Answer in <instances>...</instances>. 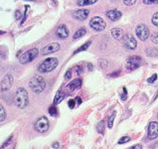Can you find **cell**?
Instances as JSON below:
<instances>
[{
  "label": "cell",
  "mask_w": 158,
  "mask_h": 149,
  "mask_svg": "<svg viewBox=\"0 0 158 149\" xmlns=\"http://www.w3.org/2000/svg\"><path fill=\"white\" fill-rule=\"evenodd\" d=\"M29 103V97L24 87H19L14 96V104L19 108H25Z\"/></svg>",
  "instance_id": "obj_1"
},
{
  "label": "cell",
  "mask_w": 158,
  "mask_h": 149,
  "mask_svg": "<svg viewBox=\"0 0 158 149\" xmlns=\"http://www.w3.org/2000/svg\"><path fill=\"white\" fill-rule=\"evenodd\" d=\"M29 87L32 90L33 93L40 94L45 90L46 87V82L44 80V78L40 76H34L29 82Z\"/></svg>",
  "instance_id": "obj_2"
},
{
  "label": "cell",
  "mask_w": 158,
  "mask_h": 149,
  "mask_svg": "<svg viewBox=\"0 0 158 149\" xmlns=\"http://www.w3.org/2000/svg\"><path fill=\"white\" fill-rule=\"evenodd\" d=\"M58 59L57 58H54V57H51V58H48L46 60H44L42 63L40 64L39 67H38V71L40 73H49V72H52L53 70H55L58 66Z\"/></svg>",
  "instance_id": "obj_3"
},
{
  "label": "cell",
  "mask_w": 158,
  "mask_h": 149,
  "mask_svg": "<svg viewBox=\"0 0 158 149\" xmlns=\"http://www.w3.org/2000/svg\"><path fill=\"white\" fill-rule=\"evenodd\" d=\"M90 26L95 30V31L102 32L105 29L106 23L104 21V19H102V17L95 16L90 20Z\"/></svg>",
  "instance_id": "obj_4"
},
{
  "label": "cell",
  "mask_w": 158,
  "mask_h": 149,
  "mask_svg": "<svg viewBox=\"0 0 158 149\" xmlns=\"http://www.w3.org/2000/svg\"><path fill=\"white\" fill-rule=\"evenodd\" d=\"M37 56H38V49H36V48L30 49L28 51H26L24 54H22V56H20L19 62H20V64H23L24 65V64L32 62Z\"/></svg>",
  "instance_id": "obj_5"
},
{
  "label": "cell",
  "mask_w": 158,
  "mask_h": 149,
  "mask_svg": "<svg viewBox=\"0 0 158 149\" xmlns=\"http://www.w3.org/2000/svg\"><path fill=\"white\" fill-rule=\"evenodd\" d=\"M34 127L39 133H46L49 129V120L46 116H41L35 122Z\"/></svg>",
  "instance_id": "obj_6"
},
{
  "label": "cell",
  "mask_w": 158,
  "mask_h": 149,
  "mask_svg": "<svg viewBox=\"0 0 158 149\" xmlns=\"http://www.w3.org/2000/svg\"><path fill=\"white\" fill-rule=\"evenodd\" d=\"M121 42H122V45L124 46V48L128 50H135L137 47L136 40L131 34H125V35H123Z\"/></svg>",
  "instance_id": "obj_7"
},
{
  "label": "cell",
  "mask_w": 158,
  "mask_h": 149,
  "mask_svg": "<svg viewBox=\"0 0 158 149\" xmlns=\"http://www.w3.org/2000/svg\"><path fill=\"white\" fill-rule=\"evenodd\" d=\"M135 33H136V36L137 38L141 41H145L147 40V38H149V29L145 24H139L136 26L135 28Z\"/></svg>",
  "instance_id": "obj_8"
},
{
  "label": "cell",
  "mask_w": 158,
  "mask_h": 149,
  "mask_svg": "<svg viewBox=\"0 0 158 149\" xmlns=\"http://www.w3.org/2000/svg\"><path fill=\"white\" fill-rule=\"evenodd\" d=\"M142 59L138 56H131L126 60V69L133 71L142 65Z\"/></svg>",
  "instance_id": "obj_9"
},
{
  "label": "cell",
  "mask_w": 158,
  "mask_h": 149,
  "mask_svg": "<svg viewBox=\"0 0 158 149\" xmlns=\"http://www.w3.org/2000/svg\"><path fill=\"white\" fill-rule=\"evenodd\" d=\"M13 82H14V80H13V77L11 76V74H6L1 81L0 89H1L2 91H6V90H10L12 87V84H13Z\"/></svg>",
  "instance_id": "obj_10"
},
{
  "label": "cell",
  "mask_w": 158,
  "mask_h": 149,
  "mask_svg": "<svg viewBox=\"0 0 158 149\" xmlns=\"http://www.w3.org/2000/svg\"><path fill=\"white\" fill-rule=\"evenodd\" d=\"M157 137H158V122L151 121L148 126V138L152 140Z\"/></svg>",
  "instance_id": "obj_11"
},
{
  "label": "cell",
  "mask_w": 158,
  "mask_h": 149,
  "mask_svg": "<svg viewBox=\"0 0 158 149\" xmlns=\"http://www.w3.org/2000/svg\"><path fill=\"white\" fill-rule=\"evenodd\" d=\"M60 50V44L59 43H52L47 45L46 47H44L42 49V55H47V54L55 53L57 51Z\"/></svg>",
  "instance_id": "obj_12"
},
{
  "label": "cell",
  "mask_w": 158,
  "mask_h": 149,
  "mask_svg": "<svg viewBox=\"0 0 158 149\" xmlns=\"http://www.w3.org/2000/svg\"><path fill=\"white\" fill-rule=\"evenodd\" d=\"M89 14H90V11L88 9H79L73 12V17L78 20L83 21V20H85L88 18Z\"/></svg>",
  "instance_id": "obj_13"
},
{
  "label": "cell",
  "mask_w": 158,
  "mask_h": 149,
  "mask_svg": "<svg viewBox=\"0 0 158 149\" xmlns=\"http://www.w3.org/2000/svg\"><path fill=\"white\" fill-rule=\"evenodd\" d=\"M82 79L81 78H77V79H75L73 80L70 84H67V87H66V90L68 91H74L76 90H78V89H80L81 86H82Z\"/></svg>",
  "instance_id": "obj_14"
},
{
  "label": "cell",
  "mask_w": 158,
  "mask_h": 149,
  "mask_svg": "<svg viewBox=\"0 0 158 149\" xmlns=\"http://www.w3.org/2000/svg\"><path fill=\"white\" fill-rule=\"evenodd\" d=\"M105 15L109 20H111V21H118V20L121 18V12L116 9L108 10V11H106Z\"/></svg>",
  "instance_id": "obj_15"
},
{
  "label": "cell",
  "mask_w": 158,
  "mask_h": 149,
  "mask_svg": "<svg viewBox=\"0 0 158 149\" xmlns=\"http://www.w3.org/2000/svg\"><path fill=\"white\" fill-rule=\"evenodd\" d=\"M56 35L59 37L60 39L67 38V37L69 36V29H68V27L65 25V24L60 25L59 27H58V29H57Z\"/></svg>",
  "instance_id": "obj_16"
},
{
  "label": "cell",
  "mask_w": 158,
  "mask_h": 149,
  "mask_svg": "<svg viewBox=\"0 0 158 149\" xmlns=\"http://www.w3.org/2000/svg\"><path fill=\"white\" fill-rule=\"evenodd\" d=\"M111 35L115 40H121L123 37V31L121 28H112Z\"/></svg>",
  "instance_id": "obj_17"
},
{
  "label": "cell",
  "mask_w": 158,
  "mask_h": 149,
  "mask_svg": "<svg viewBox=\"0 0 158 149\" xmlns=\"http://www.w3.org/2000/svg\"><path fill=\"white\" fill-rule=\"evenodd\" d=\"M65 99V94L63 91L59 90L58 93L56 94V96L54 97V104H59L62 100Z\"/></svg>",
  "instance_id": "obj_18"
},
{
  "label": "cell",
  "mask_w": 158,
  "mask_h": 149,
  "mask_svg": "<svg viewBox=\"0 0 158 149\" xmlns=\"http://www.w3.org/2000/svg\"><path fill=\"white\" fill-rule=\"evenodd\" d=\"M98 0H78L77 3L79 6H88V5H92L97 2Z\"/></svg>",
  "instance_id": "obj_19"
},
{
  "label": "cell",
  "mask_w": 158,
  "mask_h": 149,
  "mask_svg": "<svg viewBox=\"0 0 158 149\" xmlns=\"http://www.w3.org/2000/svg\"><path fill=\"white\" fill-rule=\"evenodd\" d=\"M85 33H87V30H85V28H81L79 29L77 32L75 33L74 35V39H79V38H82L84 35H85Z\"/></svg>",
  "instance_id": "obj_20"
},
{
  "label": "cell",
  "mask_w": 158,
  "mask_h": 149,
  "mask_svg": "<svg viewBox=\"0 0 158 149\" xmlns=\"http://www.w3.org/2000/svg\"><path fill=\"white\" fill-rule=\"evenodd\" d=\"M105 128V121L104 120H101L98 123V125H97V131H98L99 134H104Z\"/></svg>",
  "instance_id": "obj_21"
},
{
  "label": "cell",
  "mask_w": 158,
  "mask_h": 149,
  "mask_svg": "<svg viewBox=\"0 0 158 149\" xmlns=\"http://www.w3.org/2000/svg\"><path fill=\"white\" fill-rule=\"evenodd\" d=\"M115 116H116V111H113L111 113V116H109L108 119V126L109 128H111L113 126V121H114Z\"/></svg>",
  "instance_id": "obj_22"
},
{
  "label": "cell",
  "mask_w": 158,
  "mask_h": 149,
  "mask_svg": "<svg viewBox=\"0 0 158 149\" xmlns=\"http://www.w3.org/2000/svg\"><path fill=\"white\" fill-rule=\"evenodd\" d=\"M91 44H92L91 41H88L87 43H85L83 46H81L78 50L75 51V54H78V53H80V52H83V51H85V50H87V49L89 48V47H90Z\"/></svg>",
  "instance_id": "obj_23"
},
{
  "label": "cell",
  "mask_w": 158,
  "mask_h": 149,
  "mask_svg": "<svg viewBox=\"0 0 158 149\" xmlns=\"http://www.w3.org/2000/svg\"><path fill=\"white\" fill-rule=\"evenodd\" d=\"M6 118V113H5V109L4 107L1 103H0V122L1 121H4Z\"/></svg>",
  "instance_id": "obj_24"
},
{
  "label": "cell",
  "mask_w": 158,
  "mask_h": 149,
  "mask_svg": "<svg viewBox=\"0 0 158 149\" xmlns=\"http://www.w3.org/2000/svg\"><path fill=\"white\" fill-rule=\"evenodd\" d=\"M98 64H99V67H101L102 69H105V68L108 67V62L105 59H99Z\"/></svg>",
  "instance_id": "obj_25"
},
{
  "label": "cell",
  "mask_w": 158,
  "mask_h": 149,
  "mask_svg": "<svg viewBox=\"0 0 158 149\" xmlns=\"http://www.w3.org/2000/svg\"><path fill=\"white\" fill-rule=\"evenodd\" d=\"M129 140H130L129 136H123L118 140V144H124V143H126V142H128Z\"/></svg>",
  "instance_id": "obj_26"
},
{
  "label": "cell",
  "mask_w": 158,
  "mask_h": 149,
  "mask_svg": "<svg viewBox=\"0 0 158 149\" xmlns=\"http://www.w3.org/2000/svg\"><path fill=\"white\" fill-rule=\"evenodd\" d=\"M122 91L123 93L121 94V100H125L126 99H127V90H126V87H122Z\"/></svg>",
  "instance_id": "obj_27"
},
{
  "label": "cell",
  "mask_w": 158,
  "mask_h": 149,
  "mask_svg": "<svg viewBox=\"0 0 158 149\" xmlns=\"http://www.w3.org/2000/svg\"><path fill=\"white\" fill-rule=\"evenodd\" d=\"M151 41L154 44H158V32L153 33L152 35H151Z\"/></svg>",
  "instance_id": "obj_28"
},
{
  "label": "cell",
  "mask_w": 158,
  "mask_h": 149,
  "mask_svg": "<svg viewBox=\"0 0 158 149\" xmlns=\"http://www.w3.org/2000/svg\"><path fill=\"white\" fill-rule=\"evenodd\" d=\"M11 142H12V136H10V137L8 138V139H7V140H6V141L4 142V143H3V144H2V146H1V147H0V149H4L5 147H7V146H8V145H9L10 143H11Z\"/></svg>",
  "instance_id": "obj_29"
},
{
  "label": "cell",
  "mask_w": 158,
  "mask_h": 149,
  "mask_svg": "<svg viewBox=\"0 0 158 149\" xmlns=\"http://www.w3.org/2000/svg\"><path fill=\"white\" fill-rule=\"evenodd\" d=\"M49 113H50V116H55L57 114V108L55 107V106H51L49 108Z\"/></svg>",
  "instance_id": "obj_30"
},
{
  "label": "cell",
  "mask_w": 158,
  "mask_h": 149,
  "mask_svg": "<svg viewBox=\"0 0 158 149\" xmlns=\"http://www.w3.org/2000/svg\"><path fill=\"white\" fill-rule=\"evenodd\" d=\"M152 23L153 25L158 26V12H156L155 14L152 16Z\"/></svg>",
  "instance_id": "obj_31"
},
{
  "label": "cell",
  "mask_w": 158,
  "mask_h": 149,
  "mask_svg": "<svg viewBox=\"0 0 158 149\" xmlns=\"http://www.w3.org/2000/svg\"><path fill=\"white\" fill-rule=\"evenodd\" d=\"M135 2H136V0H123V3H124V5H126V6H131L134 4Z\"/></svg>",
  "instance_id": "obj_32"
},
{
  "label": "cell",
  "mask_w": 158,
  "mask_h": 149,
  "mask_svg": "<svg viewBox=\"0 0 158 149\" xmlns=\"http://www.w3.org/2000/svg\"><path fill=\"white\" fill-rule=\"evenodd\" d=\"M72 74H73V70H69L68 72L65 74V80H70L72 78Z\"/></svg>",
  "instance_id": "obj_33"
},
{
  "label": "cell",
  "mask_w": 158,
  "mask_h": 149,
  "mask_svg": "<svg viewBox=\"0 0 158 149\" xmlns=\"http://www.w3.org/2000/svg\"><path fill=\"white\" fill-rule=\"evenodd\" d=\"M156 80H157V74H153L152 76H151V77L149 78V79L147 80V83H149V84H150V83H154Z\"/></svg>",
  "instance_id": "obj_34"
},
{
  "label": "cell",
  "mask_w": 158,
  "mask_h": 149,
  "mask_svg": "<svg viewBox=\"0 0 158 149\" xmlns=\"http://www.w3.org/2000/svg\"><path fill=\"white\" fill-rule=\"evenodd\" d=\"M68 106H69V107L71 108V109H73V108L76 106V100H70L68 101Z\"/></svg>",
  "instance_id": "obj_35"
},
{
  "label": "cell",
  "mask_w": 158,
  "mask_h": 149,
  "mask_svg": "<svg viewBox=\"0 0 158 149\" xmlns=\"http://www.w3.org/2000/svg\"><path fill=\"white\" fill-rule=\"evenodd\" d=\"M144 4H155L158 3V0H143Z\"/></svg>",
  "instance_id": "obj_36"
},
{
  "label": "cell",
  "mask_w": 158,
  "mask_h": 149,
  "mask_svg": "<svg viewBox=\"0 0 158 149\" xmlns=\"http://www.w3.org/2000/svg\"><path fill=\"white\" fill-rule=\"evenodd\" d=\"M129 149H142V145L141 144H135V145H133L132 147H130Z\"/></svg>",
  "instance_id": "obj_37"
},
{
  "label": "cell",
  "mask_w": 158,
  "mask_h": 149,
  "mask_svg": "<svg viewBox=\"0 0 158 149\" xmlns=\"http://www.w3.org/2000/svg\"><path fill=\"white\" fill-rule=\"evenodd\" d=\"M76 103H77L78 104H79V106H80V104L82 103V99H81V97H76Z\"/></svg>",
  "instance_id": "obj_38"
},
{
  "label": "cell",
  "mask_w": 158,
  "mask_h": 149,
  "mask_svg": "<svg viewBox=\"0 0 158 149\" xmlns=\"http://www.w3.org/2000/svg\"><path fill=\"white\" fill-rule=\"evenodd\" d=\"M52 147L54 149H58V148H59V142H55V143H53Z\"/></svg>",
  "instance_id": "obj_39"
},
{
  "label": "cell",
  "mask_w": 158,
  "mask_h": 149,
  "mask_svg": "<svg viewBox=\"0 0 158 149\" xmlns=\"http://www.w3.org/2000/svg\"><path fill=\"white\" fill-rule=\"evenodd\" d=\"M15 16H16V19H19L20 16H21V14H20V11L19 10H17V11L15 12Z\"/></svg>",
  "instance_id": "obj_40"
},
{
  "label": "cell",
  "mask_w": 158,
  "mask_h": 149,
  "mask_svg": "<svg viewBox=\"0 0 158 149\" xmlns=\"http://www.w3.org/2000/svg\"><path fill=\"white\" fill-rule=\"evenodd\" d=\"M118 74H119V72L118 71V72H115V73H112V74H111V78H112V77H116V76H118Z\"/></svg>",
  "instance_id": "obj_41"
},
{
  "label": "cell",
  "mask_w": 158,
  "mask_h": 149,
  "mask_svg": "<svg viewBox=\"0 0 158 149\" xmlns=\"http://www.w3.org/2000/svg\"><path fill=\"white\" fill-rule=\"evenodd\" d=\"M89 71H92V64H89Z\"/></svg>",
  "instance_id": "obj_42"
}]
</instances>
